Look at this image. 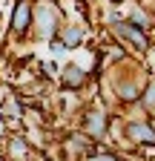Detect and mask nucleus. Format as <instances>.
I'll use <instances>...</instances> for the list:
<instances>
[{"instance_id": "obj_1", "label": "nucleus", "mask_w": 155, "mask_h": 161, "mask_svg": "<svg viewBox=\"0 0 155 161\" xmlns=\"http://www.w3.org/2000/svg\"><path fill=\"white\" fill-rule=\"evenodd\" d=\"M129 135H138L144 141H155V132H149L147 127H129Z\"/></svg>"}, {"instance_id": "obj_2", "label": "nucleus", "mask_w": 155, "mask_h": 161, "mask_svg": "<svg viewBox=\"0 0 155 161\" xmlns=\"http://www.w3.org/2000/svg\"><path fill=\"white\" fill-rule=\"evenodd\" d=\"M26 20H29V9L20 6V9H17V17H14V26H17V29H23V26H26Z\"/></svg>"}, {"instance_id": "obj_3", "label": "nucleus", "mask_w": 155, "mask_h": 161, "mask_svg": "<svg viewBox=\"0 0 155 161\" xmlns=\"http://www.w3.org/2000/svg\"><path fill=\"white\" fill-rule=\"evenodd\" d=\"M118 32H121V35H126V37H132V40H138V43H141V46H144V37H141V35H138V32H132V29H126V26H124V23H118Z\"/></svg>"}, {"instance_id": "obj_4", "label": "nucleus", "mask_w": 155, "mask_h": 161, "mask_svg": "<svg viewBox=\"0 0 155 161\" xmlns=\"http://www.w3.org/2000/svg\"><path fill=\"white\" fill-rule=\"evenodd\" d=\"M66 80H69V84H81V72H69Z\"/></svg>"}, {"instance_id": "obj_5", "label": "nucleus", "mask_w": 155, "mask_h": 161, "mask_svg": "<svg viewBox=\"0 0 155 161\" xmlns=\"http://www.w3.org/2000/svg\"><path fill=\"white\" fill-rule=\"evenodd\" d=\"M78 37H81V32H72V29L66 32V40H69V43H75V40H78Z\"/></svg>"}]
</instances>
